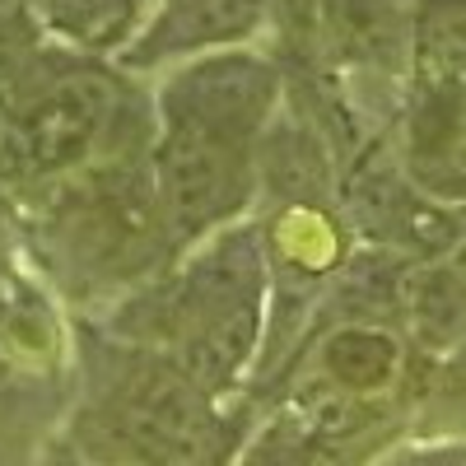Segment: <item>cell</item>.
Returning <instances> with one entry per match:
<instances>
[{"label": "cell", "mask_w": 466, "mask_h": 466, "mask_svg": "<svg viewBox=\"0 0 466 466\" xmlns=\"http://www.w3.org/2000/svg\"><path fill=\"white\" fill-rule=\"evenodd\" d=\"M270 294L276 285L261 224H233L191 248L173 276L136 289L103 322V331L168 355L219 406L261 360Z\"/></svg>", "instance_id": "cell-1"}, {"label": "cell", "mask_w": 466, "mask_h": 466, "mask_svg": "<svg viewBox=\"0 0 466 466\" xmlns=\"http://www.w3.org/2000/svg\"><path fill=\"white\" fill-rule=\"evenodd\" d=\"M154 103H145L98 56L47 47L24 94L0 112V187L43 191L107 159L154 149Z\"/></svg>", "instance_id": "cell-2"}, {"label": "cell", "mask_w": 466, "mask_h": 466, "mask_svg": "<svg viewBox=\"0 0 466 466\" xmlns=\"http://www.w3.org/2000/svg\"><path fill=\"white\" fill-rule=\"evenodd\" d=\"M33 243L56 285L75 299L154 285L149 276L177 243L154 197L149 154L107 159L43 187V201L33 206Z\"/></svg>", "instance_id": "cell-3"}, {"label": "cell", "mask_w": 466, "mask_h": 466, "mask_svg": "<svg viewBox=\"0 0 466 466\" xmlns=\"http://www.w3.org/2000/svg\"><path fill=\"white\" fill-rule=\"evenodd\" d=\"M80 360L85 392L66 448L89 466H173L219 424V406L159 350L98 331Z\"/></svg>", "instance_id": "cell-4"}, {"label": "cell", "mask_w": 466, "mask_h": 466, "mask_svg": "<svg viewBox=\"0 0 466 466\" xmlns=\"http://www.w3.org/2000/svg\"><path fill=\"white\" fill-rule=\"evenodd\" d=\"M285 107V70L252 47L210 52L177 66L154 94L159 131H197L261 149V136Z\"/></svg>", "instance_id": "cell-5"}, {"label": "cell", "mask_w": 466, "mask_h": 466, "mask_svg": "<svg viewBox=\"0 0 466 466\" xmlns=\"http://www.w3.org/2000/svg\"><path fill=\"white\" fill-rule=\"evenodd\" d=\"M410 15L415 0H308L303 37L340 80L410 85Z\"/></svg>", "instance_id": "cell-6"}, {"label": "cell", "mask_w": 466, "mask_h": 466, "mask_svg": "<svg viewBox=\"0 0 466 466\" xmlns=\"http://www.w3.org/2000/svg\"><path fill=\"white\" fill-rule=\"evenodd\" d=\"M276 19V0H159L145 28L122 47V66L149 70L177 56L248 47Z\"/></svg>", "instance_id": "cell-7"}, {"label": "cell", "mask_w": 466, "mask_h": 466, "mask_svg": "<svg viewBox=\"0 0 466 466\" xmlns=\"http://www.w3.org/2000/svg\"><path fill=\"white\" fill-rule=\"evenodd\" d=\"M392 136L424 197L439 206H466V94L410 85Z\"/></svg>", "instance_id": "cell-8"}, {"label": "cell", "mask_w": 466, "mask_h": 466, "mask_svg": "<svg viewBox=\"0 0 466 466\" xmlns=\"http://www.w3.org/2000/svg\"><path fill=\"white\" fill-rule=\"evenodd\" d=\"M406 336L401 327L382 322H327L313 340L303 373L318 378L345 397L364 401H392L406 378Z\"/></svg>", "instance_id": "cell-9"}, {"label": "cell", "mask_w": 466, "mask_h": 466, "mask_svg": "<svg viewBox=\"0 0 466 466\" xmlns=\"http://www.w3.org/2000/svg\"><path fill=\"white\" fill-rule=\"evenodd\" d=\"M401 327L434 360L452 355L457 345H466V280L439 261H415L406 280Z\"/></svg>", "instance_id": "cell-10"}, {"label": "cell", "mask_w": 466, "mask_h": 466, "mask_svg": "<svg viewBox=\"0 0 466 466\" xmlns=\"http://www.w3.org/2000/svg\"><path fill=\"white\" fill-rule=\"evenodd\" d=\"M410 85L466 94V0H415Z\"/></svg>", "instance_id": "cell-11"}, {"label": "cell", "mask_w": 466, "mask_h": 466, "mask_svg": "<svg viewBox=\"0 0 466 466\" xmlns=\"http://www.w3.org/2000/svg\"><path fill=\"white\" fill-rule=\"evenodd\" d=\"M140 0H28L37 28H47L61 47L80 56H103L122 47Z\"/></svg>", "instance_id": "cell-12"}, {"label": "cell", "mask_w": 466, "mask_h": 466, "mask_svg": "<svg viewBox=\"0 0 466 466\" xmlns=\"http://www.w3.org/2000/svg\"><path fill=\"white\" fill-rule=\"evenodd\" d=\"M392 466H466V443H439V448H420L397 457Z\"/></svg>", "instance_id": "cell-13"}, {"label": "cell", "mask_w": 466, "mask_h": 466, "mask_svg": "<svg viewBox=\"0 0 466 466\" xmlns=\"http://www.w3.org/2000/svg\"><path fill=\"white\" fill-rule=\"evenodd\" d=\"M439 266H448L452 276H461L466 280V206H457V219H452V243H448V252H443V261Z\"/></svg>", "instance_id": "cell-14"}, {"label": "cell", "mask_w": 466, "mask_h": 466, "mask_svg": "<svg viewBox=\"0 0 466 466\" xmlns=\"http://www.w3.org/2000/svg\"><path fill=\"white\" fill-rule=\"evenodd\" d=\"M43 466H89V461H80V457H75L66 443H56V448L47 452V461H43Z\"/></svg>", "instance_id": "cell-15"}, {"label": "cell", "mask_w": 466, "mask_h": 466, "mask_svg": "<svg viewBox=\"0 0 466 466\" xmlns=\"http://www.w3.org/2000/svg\"><path fill=\"white\" fill-rule=\"evenodd\" d=\"M28 15V0H0V24L5 19H24Z\"/></svg>", "instance_id": "cell-16"}]
</instances>
